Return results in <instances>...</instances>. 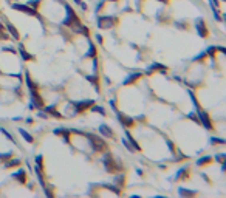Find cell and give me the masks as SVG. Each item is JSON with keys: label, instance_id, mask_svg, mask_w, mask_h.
Segmentation results:
<instances>
[{"label": "cell", "instance_id": "1", "mask_svg": "<svg viewBox=\"0 0 226 198\" xmlns=\"http://www.w3.org/2000/svg\"><path fill=\"white\" fill-rule=\"evenodd\" d=\"M65 11H67V17H65V20H64V25H67V26H76V25H79L81 23V20H79V17L76 16V12L73 11V8L70 5H67L65 3Z\"/></svg>", "mask_w": 226, "mask_h": 198}, {"label": "cell", "instance_id": "2", "mask_svg": "<svg viewBox=\"0 0 226 198\" xmlns=\"http://www.w3.org/2000/svg\"><path fill=\"white\" fill-rule=\"evenodd\" d=\"M84 135L90 139V142H92V146H93L94 150H98V152H105V150H107V144L104 142V139L99 138V136H94L93 133H84Z\"/></svg>", "mask_w": 226, "mask_h": 198}, {"label": "cell", "instance_id": "3", "mask_svg": "<svg viewBox=\"0 0 226 198\" xmlns=\"http://www.w3.org/2000/svg\"><path fill=\"white\" fill-rule=\"evenodd\" d=\"M115 23H116V17H113V16H101L98 19V28H101V30L112 28Z\"/></svg>", "mask_w": 226, "mask_h": 198}, {"label": "cell", "instance_id": "4", "mask_svg": "<svg viewBox=\"0 0 226 198\" xmlns=\"http://www.w3.org/2000/svg\"><path fill=\"white\" fill-rule=\"evenodd\" d=\"M102 162H104V167H105V170L107 172H116L118 170V166H116V161L113 160V156L110 155V153H105V156H104V160H102Z\"/></svg>", "mask_w": 226, "mask_h": 198}, {"label": "cell", "instance_id": "5", "mask_svg": "<svg viewBox=\"0 0 226 198\" xmlns=\"http://www.w3.org/2000/svg\"><path fill=\"white\" fill-rule=\"evenodd\" d=\"M197 116H198V122H201V124L208 128V130H212V122L209 119V116L206 112H203L200 107L197 108Z\"/></svg>", "mask_w": 226, "mask_h": 198}, {"label": "cell", "instance_id": "6", "mask_svg": "<svg viewBox=\"0 0 226 198\" xmlns=\"http://www.w3.org/2000/svg\"><path fill=\"white\" fill-rule=\"evenodd\" d=\"M14 9H17V11H22V12H25V14H30V16H34V17H39L40 19V16L37 14V11L34 9V8H31L30 5H20V3H12L11 5Z\"/></svg>", "mask_w": 226, "mask_h": 198}, {"label": "cell", "instance_id": "7", "mask_svg": "<svg viewBox=\"0 0 226 198\" xmlns=\"http://www.w3.org/2000/svg\"><path fill=\"white\" fill-rule=\"evenodd\" d=\"M71 104L74 105V108H76L74 112L82 113V112L88 110V108H90V107L94 104V101H93V99H87V101H81V102H71Z\"/></svg>", "mask_w": 226, "mask_h": 198}, {"label": "cell", "instance_id": "8", "mask_svg": "<svg viewBox=\"0 0 226 198\" xmlns=\"http://www.w3.org/2000/svg\"><path fill=\"white\" fill-rule=\"evenodd\" d=\"M30 94H31V104H33L34 107H37V108H40V110H42V107H44V99H42V96L39 94L37 88H36V90H30Z\"/></svg>", "mask_w": 226, "mask_h": 198}, {"label": "cell", "instance_id": "9", "mask_svg": "<svg viewBox=\"0 0 226 198\" xmlns=\"http://www.w3.org/2000/svg\"><path fill=\"white\" fill-rule=\"evenodd\" d=\"M195 30L198 33V36L200 37H206L208 36V28H206V23H204V20L201 17H198L195 20Z\"/></svg>", "mask_w": 226, "mask_h": 198}, {"label": "cell", "instance_id": "10", "mask_svg": "<svg viewBox=\"0 0 226 198\" xmlns=\"http://www.w3.org/2000/svg\"><path fill=\"white\" fill-rule=\"evenodd\" d=\"M116 113V116H118V119H119V122L124 127H132L133 125V119L132 118H129V116H126V115H122V113H119L118 110L115 112Z\"/></svg>", "mask_w": 226, "mask_h": 198}, {"label": "cell", "instance_id": "11", "mask_svg": "<svg viewBox=\"0 0 226 198\" xmlns=\"http://www.w3.org/2000/svg\"><path fill=\"white\" fill-rule=\"evenodd\" d=\"M99 132H101V135L107 136V138H113V130L108 125H105V124H101L99 125Z\"/></svg>", "mask_w": 226, "mask_h": 198}, {"label": "cell", "instance_id": "12", "mask_svg": "<svg viewBox=\"0 0 226 198\" xmlns=\"http://www.w3.org/2000/svg\"><path fill=\"white\" fill-rule=\"evenodd\" d=\"M141 78V73H132V74H129V76L124 79V85H130V84H133L135 81H138Z\"/></svg>", "mask_w": 226, "mask_h": 198}, {"label": "cell", "instance_id": "13", "mask_svg": "<svg viewBox=\"0 0 226 198\" xmlns=\"http://www.w3.org/2000/svg\"><path fill=\"white\" fill-rule=\"evenodd\" d=\"M54 135H62V138L67 142L70 141V130H67V128H54Z\"/></svg>", "mask_w": 226, "mask_h": 198}, {"label": "cell", "instance_id": "14", "mask_svg": "<svg viewBox=\"0 0 226 198\" xmlns=\"http://www.w3.org/2000/svg\"><path fill=\"white\" fill-rule=\"evenodd\" d=\"M45 112L48 113V115H51V116H56V118H62V115L57 113V110H56V107H54V105H48V107H45Z\"/></svg>", "mask_w": 226, "mask_h": 198}, {"label": "cell", "instance_id": "15", "mask_svg": "<svg viewBox=\"0 0 226 198\" xmlns=\"http://www.w3.org/2000/svg\"><path fill=\"white\" fill-rule=\"evenodd\" d=\"M12 176H14V178H17L20 183H25V180H26V173H25V170H17L16 173H12Z\"/></svg>", "mask_w": 226, "mask_h": 198}, {"label": "cell", "instance_id": "16", "mask_svg": "<svg viewBox=\"0 0 226 198\" xmlns=\"http://www.w3.org/2000/svg\"><path fill=\"white\" fill-rule=\"evenodd\" d=\"M126 136H127V141L130 142V146L133 147V150H141V149H140V146H138V142H136V141L133 139V136L130 135L129 132H126Z\"/></svg>", "mask_w": 226, "mask_h": 198}, {"label": "cell", "instance_id": "17", "mask_svg": "<svg viewBox=\"0 0 226 198\" xmlns=\"http://www.w3.org/2000/svg\"><path fill=\"white\" fill-rule=\"evenodd\" d=\"M187 170H189V167L187 166H184V167H181L180 170H178V172H177V175H175V180H180V178H186V172H187Z\"/></svg>", "mask_w": 226, "mask_h": 198}, {"label": "cell", "instance_id": "18", "mask_svg": "<svg viewBox=\"0 0 226 198\" xmlns=\"http://www.w3.org/2000/svg\"><path fill=\"white\" fill-rule=\"evenodd\" d=\"M19 133L23 136V139H25L26 142H34V138H33V136H31L28 132H26V130H23V128H19Z\"/></svg>", "mask_w": 226, "mask_h": 198}, {"label": "cell", "instance_id": "19", "mask_svg": "<svg viewBox=\"0 0 226 198\" xmlns=\"http://www.w3.org/2000/svg\"><path fill=\"white\" fill-rule=\"evenodd\" d=\"M19 53L22 54V59H23V60H31V59H33V56H31V54H28V53L25 51L23 45H19Z\"/></svg>", "mask_w": 226, "mask_h": 198}, {"label": "cell", "instance_id": "20", "mask_svg": "<svg viewBox=\"0 0 226 198\" xmlns=\"http://www.w3.org/2000/svg\"><path fill=\"white\" fill-rule=\"evenodd\" d=\"M6 28H8V31L12 34V37H14L16 40L20 37V36H19V31H17V30H16V28H14V26H12L11 23H6Z\"/></svg>", "mask_w": 226, "mask_h": 198}, {"label": "cell", "instance_id": "21", "mask_svg": "<svg viewBox=\"0 0 226 198\" xmlns=\"http://www.w3.org/2000/svg\"><path fill=\"white\" fill-rule=\"evenodd\" d=\"M94 54H96V48H94V45L93 44H90L88 45V51H87V54H85V57H94Z\"/></svg>", "mask_w": 226, "mask_h": 198}, {"label": "cell", "instance_id": "22", "mask_svg": "<svg viewBox=\"0 0 226 198\" xmlns=\"http://www.w3.org/2000/svg\"><path fill=\"white\" fill-rule=\"evenodd\" d=\"M212 156H204V158H200L197 161V166H203V164H208V162H211Z\"/></svg>", "mask_w": 226, "mask_h": 198}, {"label": "cell", "instance_id": "23", "mask_svg": "<svg viewBox=\"0 0 226 198\" xmlns=\"http://www.w3.org/2000/svg\"><path fill=\"white\" fill-rule=\"evenodd\" d=\"M90 110L92 112H96V113H99V115H105V110H104V108H102V107H98V105H92L90 107Z\"/></svg>", "mask_w": 226, "mask_h": 198}, {"label": "cell", "instance_id": "24", "mask_svg": "<svg viewBox=\"0 0 226 198\" xmlns=\"http://www.w3.org/2000/svg\"><path fill=\"white\" fill-rule=\"evenodd\" d=\"M218 48H220V46H208V48H206V54H209L211 57H214V53H215Z\"/></svg>", "mask_w": 226, "mask_h": 198}, {"label": "cell", "instance_id": "25", "mask_svg": "<svg viewBox=\"0 0 226 198\" xmlns=\"http://www.w3.org/2000/svg\"><path fill=\"white\" fill-rule=\"evenodd\" d=\"M0 39L2 40H6L8 39V34H6V31H5V26L0 23Z\"/></svg>", "mask_w": 226, "mask_h": 198}, {"label": "cell", "instance_id": "26", "mask_svg": "<svg viewBox=\"0 0 226 198\" xmlns=\"http://www.w3.org/2000/svg\"><path fill=\"white\" fill-rule=\"evenodd\" d=\"M178 194H180V195H195V192H194V190H186V189H178Z\"/></svg>", "mask_w": 226, "mask_h": 198}, {"label": "cell", "instance_id": "27", "mask_svg": "<svg viewBox=\"0 0 226 198\" xmlns=\"http://www.w3.org/2000/svg\"><path fill=\"white\" fill-rule=\"evenodd\" d=\"M11 156H12L11 152H8V153H0V162H5L6 160H9Z\"/></svg>", "mask_w": 226, "mask_h": 198}, {"label": "cell", "instance_id": "28", "mask_svg": "<svg viewBox=\"0 0 226 198\" xmlns=\"http://www.w3.org/2000/svg\"><path fill=\"white\" fill-rule=\"evenodd\" d=\"M19 164H20V161H19V160H11L9 162H6V164H5V167H8V169H9V167H14V166H19Z\"/></svg>", "mask_w": 226, "mask_h": 198}, {"label": "cell", "instance_id": "29", "mask_svg": "<svg viewBox=\"0 0 226 198\" xmlns=\"http://www.w3.org/2000/svg\"><path fill=\"white\" fill-rule=\"evenodd\" d=\"M0 130H2V133H3V135L6 136V138H8V139H9V141H12V142H16V141H14V138H12V136H11V133H9V132H6V130H5V128H0Z\"/></svg>", "mask_w": 226, "mask_h": 198}, {"label": "cell", "instance_id": "30", "mask_svg": "<svg viewBox=\"0 0 226 198\" xmlns=\"http://www.w3.org/2000/svg\"><path fill=\"white\" fill-rule=\"evenodd\" d=\"M122 144H124V146H126V149H129L130 152H135V150H133V147L130 146V142L127 141V138H124V139H122Z\"/></svg>", "mask_w": 226, "mask_h": 198}, {"label": "cell", "instance_id": "31", "mask_svg": "<svg viewBox=\"0 0 226 198\" xmlns=\"http://www.w3.org/2000/svg\"><path fill=\"white\" fill-rule=\"evenodd\" d=\"M42 161H44V156H42V155H37V156H36V164L42 167Z\"/></svg>", "mask_w": 226, "mask_h": 198}, {"label": "cell", "instance_id": "32", "mask_svg": "<svg viewBox=\"0 0 226 198\" xmlns=\"http://www.w3.org/2000/svg\"><path fill=\"white\" fill-rule=\"evenodd\" d=\"M211 142L212 144H223V139H220V138H211Z\"/></svg>", "mask_w": 226, "mask_h": 198}, {"label": "cell", "instance_id": "33", "mask_svg": "<svg viewBox=\"0 0 226 198\" xmlns=\"http://www.w3.org/2000/svg\"><path fill=\"white\" fill-rule=\"evenodd\" d=\"M215 160H218L220 162H225V153H220V155H215Z\"/></svg>", "mask_w": 226, "mask_h": 198}, {"label": "cell", "instance_id": "34", "mask_svg": "<svg viewBox=\"0 0 226 198\" xmlns=\"http://www.w3.org/2000/svg\"><path fill=\"white\" fill-rule=\"evenodd\" d=\"M115 181H116V183H119L121 186H122V181H124V175H119V176H116V178H115Z\"/></svg>", "mask_w": 226, "mask_h": 198}, {"label": "cell", "instance_id": "35", "mask_svg": "<svg viewBox=\"0 0 226 198\" xmlns=\"http://www.w3.org/2000/svg\"><path fill=\"white\" fill-rule=\"evenodd\" d=\"M40 3V0H33V2H28V5H31V6H34V8H36V6Z\"/></svg>", "mask_w": 226, "mask_h": 198}, {"label": "cell", "instance_id": "36", "mask_svg": "<svg viewBox=\"0 0 226 198\" xmlns=\"http://www.w3.org/2000/svg\"><path fill=\"white\" fill-rule=\"evenodd\" d=\"M102 5H104V0H101V2L98 3V6H96V11H99V9L102 8Z\"/></svg>", "mask_w": 226, "mask_h": 198}, {"label": "cell", "instance_id": "37", "mask_svg": "<svg viewBox=\"0 0 226 198\" xmlns=\"http://www.w3.org/2000/svg\"><path fill=\"white\" fill-rule=\"evenodd\" d=\"M110 107H112V108H113V110L116 112V105H115V101H113V99L110 101Z\"/></svg>", "mask_w": 226, "mask_h": 198}, {"label": "cell", "instance_id": "38", "mask_svg": "<svg viewBox=\"0 0 226 198\" xmlns=\"http://www.w3.org/2000/svg\"><path fill=\"white\" fill-rule=\"evenodd\" d=\"M96 40H98V44H102V37L99 36V34H96Z\"/></svg>", "mask_w": 226, "mask_h": 198}, {"label": "cell", "instance_id": "39", "mask_svg": "<svg viewBox=\"0 0 226 198\" xmlns=\"http://www.w3.org/2000/svg\"><path fill=\"white\" fill-rule=\"evenodd\" d=\"M37 116H39V118H47V115H45V113H42V112H39V113H37Z\"/></svg>", "mask_w": 226, "mask_h": 198}, {"label": "cell", "instance_id": "40", "mask_svg": "<svg viewBox=\"0 0 226 198\" xmlns=\"http://www.w3.org/2000/svg\"><path fill=\"white\" fill-rule=\"evenodd\" d=\"M160 2H167V0H160Z\"/></svg>", "mask_w": 226, "mask_h": 198}, {"label": "cell", "instance_id": "41", "mask_svg": "<svg viewBox=\"0 0 226 198\" xmlns=\"http://www.w3.org/2000/svg\"><path fill=\"white\" fill-rule=\"evenodd\" d=\"M110 2H116V0H110Z\"/></svg>", "mask_w": 226, "mask_h": 198}]
</instances>
